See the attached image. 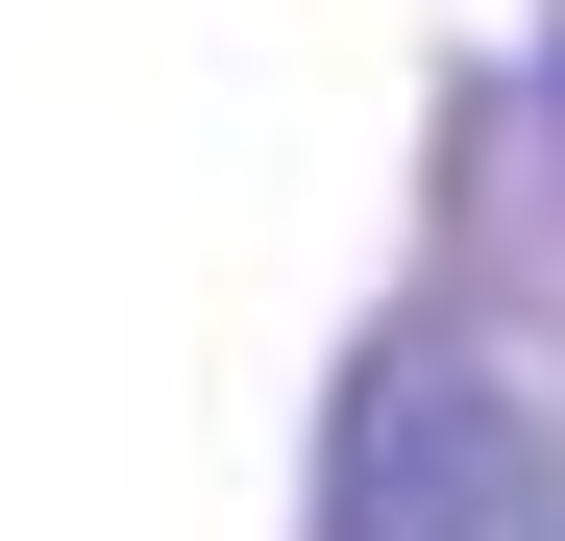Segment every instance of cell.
<instances>
[{"label":"cell","mask_w":565,"mask_h":541,"mask_svg":"<svg viewBox=\"0 0 565 541\" xmlns=\"http://www.w3.org/2000/svg\"><path fill=\"white\" fill-rule=\"evenodd\" d=\"M320 541H565V443L516 370H467V344H394V370L344 394V492Z\"/></svg>","instance_id":"6da1fadb"}]
</instances>
